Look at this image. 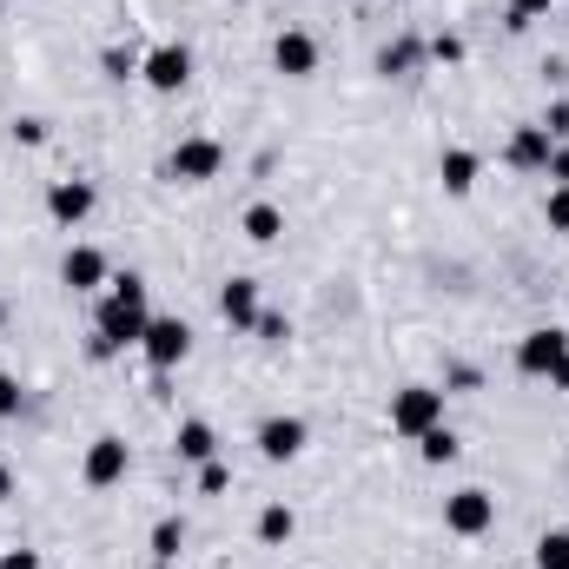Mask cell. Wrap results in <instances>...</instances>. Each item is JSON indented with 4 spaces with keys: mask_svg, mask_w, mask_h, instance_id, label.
<instances>
[{
    "mask_svg": "<svg viewBox=\"0 0 569 569\" xmlns=\"http://www.w3.org/2000/svg\"><path fill=\"white\" fill-rule=\"evenodd\" d=\"M146 325H152V311H146V279L140 272H127V279H113V291L100 298V311H93V331L113 345V351H127V345H140Z\"/></svg>",
    "mask_w": 569,
    "mask_h": 569,
    "instance_id": "cell-1",
    "label": "cell"
},
{
    "mask_svg": "<svg viewBox=\"0 0 569 569\" xmlns=\"http://www.w3.org/2000/svg\"><path fill=\"white\" fill-rule=\"evenodd\" d=\"M443 425V391H430V385H405L398 398H391V430L398 437H425V430Z\"/></svg>",
    "mask_w": 569,
    "mask_h": 569,
    "instance_id": "cell-2",
    "label": "cell"
},
{
    "mask_svg": "<svg viewBox=\"0 0 569 569\" xmlns=\"http://www.w3.org/2000/svg\"><path fill=\"white\" fill-rule=\"evenodd\" d=\"M219 166H226V146L219 140H179L172 146V159H166V179H179V186H206V179H219Z\"/></svg>",
    "mask_w": 569,
    "mask_h": 569,
    "instance_id": "cell-3",
    "label": "cell"
},
{
    "mask_svg": "<svg viewBox=\"0 0 569 569\" xmlns=\"http://www.w3.org/2000/svg\"><path fill=\"white\" fill-rule=\"evenodd\" d=\"M497 523V497L490 490H457V497H443V530L450 537H483Z\"/></svg>",
    "mask_w": 569,
    "mask_h": 569,
    "instance_id": "cell-4",
    "label": "cell"
},
{
    "mask_svg": "<svg viewBox=\"0 0 569 569\" xmlns=\"http://www.w3.org/2000/svg\"><path fill=\"white\" fill-rule=\"evenodd\" d=\"M140 351H146V365H152V371H172V365H186L192 331H186L179 318H152V325H146V338H140Z\"/></svg>",
    "mask_w": 569,
    "mask_h": 569,
    "instance_id": "cell-5",
    "label": "cell"
},
{
    "mask_svg": "<svg viewBox=\"0 0 569 569\" xmlns=\"http://www.w3.org/2000/svg\"><path fill=\"white\" fill-rule=\"evenodd\" d=\"M563 358H569V331H557V325H543V331H530V338L517 345V371H523V378H550Z\"/></svg>",
    "mask_w": 569,
    "mask_h": 569,
    "instance_id": "cell-6",
    "label": "cell"
},
{
    "mask_svg": "<svg viewBox=\"0 0 569 569\" xmlns=\"http://www.w3.org/2000/svg\"><path fill=\"white\" fill-rule=\"evenodd\" d=\"M140 80L152 93H179V87L192 80V53H186V47H152L140 60Z\"/></svg>",
    "mask_w": 569,
    "mask_h": 569,
    "instance_id": "cell-7",
    "label": "cell"
},
{
    "mask_svg": "<svg viewBox=\"0 0 569 569\" xmlns=\"http://www.w3.org/2000/svg\"><path fill=\"white\" fill-rule=\"evenodd\" d=\"M80 477H87L93 490H113V483L127 477V443H120V437H93V443H87V463H80Z\"/></svg>",
    "mask_w": 569,
    "mask_h": 569,
    "instance_id": "cell-8",
    "label": "cell"
},
{
    "mask_svg": "<svg viewBox=\"0 0 569 569\" xmlns=\"http://www.w3.org/2000/svg\"><path fill=\"white\" fill-rule=\"evenodd\" d=\"M272 67H279L284 80H311L318 73V40L298 33V27H284L279 40H272Z\"/></svg>",
    "mask_w": 569,
    "mask_h": 569,
    "instance_id": "cell-9",
    "label": "cell"
},
{
    "mask_svg": "<svg viewBox=\"0 0 569 569\" xmlns=\"http://www.w3.org/2000/svg\"><path fill=\"white\" fill-rule=\"evenodd\" d=\"M305 437H311L305 418H266V425H259V457H266V463H291V457L305 450Z\"/></svg>",
    "mask_w": 569,
    "mask_h": 569,
    "instance_id": "cell-10",
    "label": "cell"
},
{
    "mask_svg": "<svg viewBox=\"0 0 569 569\" xmlns=\"http://www.w3.org/2000/svg\"><path fill=\"white\" fill-rule=\"evenodd\" d=\"M259 311H266V305H259V279H226L219 284V318H226L232 331H252Z\"/></svg>",
    "mask_w": 569,
    "mask_h": 569,
    "instance_id": "cell-11",
    "label": "cell"
},
{
    "mask_svg": "<svg viewBox=\"0 0 569 569\" xmlns=\"http://www.w3.org/2000/svg\"><path fill=\"white\" fill-rule=\"evenodd\" d=\"M47 212H53L60 226H80V219L93 212V186H87V179H53V186H47Z\"/></svg>",
    "mask_w": 569,
    "mask_h": 569,
    "instance_id": "cell-12",
    "label": "cell"
},
{
    "mask_svg": "<svg viewBox=\"0 0 569 569\" xmlns=\"http://www.w3.org/2000/svg\"><path fill=\"white\" fill-rule=\"evenodd\" d=\"M60 279L73 284V291H100V284H107V252H100V246H73V252L60 259Z\"/></svg>",
    "mask_w": 569,
    "mask_h": 569,
    "instance_id": "cell-13",
    "label": "cell"
},
{
    "mask_svg": "<svg viewBox=\"0 0 569 569\" xmlns=\"http://www.w3.org/2000/svg\"><path fill=\"white\" fill-rule=\"evenodd\" d=\"M550 152H557L550 127H517V133H510V166H517V172H543Z\"/></svg>",
    "mask_w": 569,
    "mask_h": 569,
    "instance_id": "cell-14",
    "label": "cell"
},
{
    "mask_svg": "<svg viewBox=\"0 0 569 569\" xmlns=\"http://www.w3.org/2000/svg\"><path fill=\"white\" fill-rule=\"evenodd\" d=\"M425 40H391V47H385V53H378V73H385V80H411V73H418V67H425Z\"/></svg>",
    "mask_w": 569,
    "mask_h": 569,
    "instance_id": "cell-15",
    "label": "cell"
},
{
    "mask_svg": "<svg viewBox=\"0 0 569 569\" xmlns=\"http://www.w3.org/2000/svg\"><path fill=\"white\" fill-rule=\"evenodd\" d=\"M239 232L252 239V246H272L284 232V212L272 206V199H259V206H246V219H239Z\"/></svg>",
    "mask_w": 569,
    "mask_h": 569,
    "instance_id": "cell-16",
    "label": "cell"
},
{
    "mask_svg": "<svg viewBox=\"0 0 569 569\" xmlns=\"http://www.w3.org/2000/svg\"><path fill=\"white\" fill-rule=\"evenodd\" d=\"M437 172H443V192H457V199H463V192L477 186V152H463V146H450V152L437 159Z\"/></svg>",
    "mask_w": 569,
    "mask_h": 569,
    "instance_id": "cell-17",
    "label": "cell"
},
{
    "mask_svg": "<svg viewBox=\"0 0 569 569\" xmlns=\"http://www.w3.org/2000/svg\"><path fill=\"white\" fill-rule=\"evenodd\" d=\"M172 443H179V457H186V463H212V450H219V437H212V425H199V418H186Z\"/></svg>",
    "mask_w": 569,
    "mask_h": 569,
    "instance_id": "cell-18",
    "label": "cell"
},
{
    "mask_svg": "<svg viewBox=\"0 0 569 569\" xmlns=\"http://www.w3.org/2000/svg\"><path fill=\"white\" fill-rule=\"evenodd\" d=\"M179 543H186V523H179V517H159V523H152V563H172Z\"/></svg>",
    "mask_w": 569,
    "mask_h": 569,
    "instance_id": "cell-19",
    "label": "cell"
},
{
    "mask_svg": "<svg viewBox=\"0 0 569 569\" xmlns=\"http://www.w3.org/2000/svg\"><path fill=\"white\" fill-rule=\"evenodd\" d=\"M291 530H298V517L284 503H266L259 510V543H291Z\"/></svg>",
    "mask_w": 569,
    "mask_h": 569,
    "instance_id": "cell-20",
    "label": "cell"
},
{
    "mask_svg": "<svg viewBox=\"0 0 569 569\" xmlns=\"http://www.w3.org/2000/svg\"><path fill=\"white\" fill-rule=\"evenodd\" d=\"M537 569H569V530L537 537Z\"/></svg>",
    "mask_w": 569,
    "mask_h": 569,
    "instance_id": "cell-21",
    "label": "cell"
},
{
    "mask_svg": "<svg viewBox=\"0 0 569 569\" xmlns=\"http://www.w3.org/2000/svg\"><path fill=\"white\" fill-rule=\"evenodd\" d=\"M418 450H425V463H450V457H457V437L437 425V430H425V437H418Z\"/></svg>",
    "mask_w": 569,
    "mask_h": 569,
    "instance_id": "cell-22",
    "label": "cell"
},
{
    "mask_svg": "<svg viewBox=\"0 0 569 569\" xmlns=\"http://www.w3.org/2000/svg\"><path fill=\"white\" fill-rule=\"evenodd\" d=\"M20 411H27V391L13 371H0V418H20Z\"/></svg>",
    "mask_w": 569,
    "mask_h": 569,
    "instance_id": "cell-23",
    "label": "cell"
},
{
    "mask_svg": "<svg viewBox=\"0 0 569 569\" xmlns=\"http://www.w3.org/2000/svg\"><path fill=\"white\" fill-rule=\"evenodd\" d=\"M550 7H557V0H510V27L523 33V27H537V20H543Z\"/></svg>",
    "mask_w": 569,
    "mask_h": 569,
    "instance_id": "cell-24",
    "label": "cell"
},
{
    "mask_svg": "<svg viewBox=\"0 0 569 569\" xmlns=\"http://www.w3.org/2000/svg\"><path fill=\"white\" fill-rule=\"evenodd\" d=\"M543 219H550V232H569V186H550V199H543Z\"/></svg>",
    "mask_w": 569,
    "mask_h": 569,
    "instance_id": "cell-25",
    "label": "cell"
},
{
    "mask_svg": "<svg viewBox=\"0 0 569 569\" xmlns=\"http://www.w3.org/2000/svg\"><path fill=\"white\" fill-rule=\"evenodd\" d=\"M425 47H430V60H443V67H457V60H463V40H457V33H430Z\"/></svg>",
    "mask_w": 569,
    "mask_h": 569,
    "instance_id": "cell-26",
    "label": "cell"
},
{
    "mask_svg": "<svg viewBox=\"0 0 569 569\" xmlns=\"http://www.w3.org/2000/svg\"><path fill=\"white\" fill-rule=\"evenodd\" d=\"M252 331H259L266 345H284V338H291V325H284V311H259V325H252Z\"/></svg>",
    "mask_w": 569,
    "mask_h": 569,
    "instance_id": "cell-27",
    "label": "cell"
},
{
    "mask_svg": "<svg viewBox=\"0 0 569 569\" xmlns=\"http://www.w3.org/2000/svg\"><path fill=\"white\" fill-rule=\"evenodd\" d=\"M100 67H107L113 80H133V73H140V60H133V53H120V47H107V53H100Z\"/></svg>",
    "mask_w": 569,
    "mask_h": 569,
    "instance_id": "cell-28",
    "label": "cell"
},
{
    "mask_svg": "<svg viewBox=\"0 0 569 569\" xmlns=\"http://www.w3.org/2000/svg\"><path fill=\"white\" fill-rule=\"evenodd\" d=\"M226 483H232V477H226V463H199V490H206V497H219Z\"/></svg>",
    "mask_w": 569,
    "mask_h": 569,
    "instance_id": "cell-29",
    "label": "cell"
},
{
    "mask_svg": "<svg viewBox=\"0 0 569 569\" xmlns=\"http://www.w3.org/2000/svg\"><path fill=\"white\" fill-rule=\"evenodd\" d=\"M537 127H550V140H569V100H557V107H550Z\"/></svg>",
    "mask_w": 569,
    "mask_h": 569,
    "instance_id": "cell-30",
    "label": "cell"
},
{
    "mask_svg": "<svg viewBox=\"0 0 569 569\" xmlns=\"http://www.w3.org/2000/svg\"><path fill=\"white\" fill-rule=\"evenodd\" d=\"M557 186H569V140H557V152H550V166H543Z\"/></svg>",
    "mask_w": 569,
    "mask_h": 569,
    "instance_id": "cell-31",
    "label": "cell"
},
{
    "mask_svg": "<svg viewBox=\"0 0 569 569\" xmlns=\"http://www.w3.org/2000/svg\"><path fill=\"white\" fill-rule=\"evenodd\" d=\"M13 140H20V146H40V140H47V127H40V120H20V127H13Z\"/></svg>",
    "mask_w": 569,
    "mask_h": 569,
    "instance_id": "cell-32",
    "label": "cell"
},
{
    "mask_svg": "<svg viewBox=\"0 0 569 569\" xmlns=\"http://www.w3.org/2000/svg\"><path fill=\"white\" fill-rule=\"evenodd\" d=\"M0 569H40V557H33V550H7V557H0Z\"/></svg>",
    "mask_w": 569,
    "mask_h": 569,
    "instance_id": "cell-33",
    "label": "cell"
},
{
    "mask_svg": "<svg viewBox=\"0 0 569 569\" xmlns=\"http://www.w3.org/2000/svg\"><path fill=\"white\" fill-rule=\"evenodd\" d=\"M550 385H557V391H569V358L557 365V371H550Z\"/></svg>",
    "mask_w": 569,
    "mask_h": 569,
    "instance_id": "cell-34",
    "label": "cell"
},
{
    "mask_svg": "<svg viewBox=\"0 0 569 569\" xmlns=\"http://www.w3.org/2000/svg\"><path fill=\"white\" fill-rule=\"evenodd\" d=\"M7 497H13V477H7V470H0V503H7Z\"/></svg>",
    "mask_w": 569,
    "mask_h": 569,
    "instance_id": "cell-35",
    "label": "cell"
},
{
    "mask_svg": "<svg viewBox=\"0 0 569 569\" xmlns=\"http://www.w3.org/2000/svg\"><path fill=\"white\" fill-rule=\"evenodd\" d=\"M0 325H7V305H0Z\"/></svg>",
    "mask_w": 569,
    "mask_h": 569,
    "instance_id": "cell-36",
    "label": "cell"
},
{
    "mask_svg": "<svg viewBox=\"0 0 569 569\" xmlns=\"http://www.w3.org/2000/svg\"><path fill=\"white\" fill-rule=\"evenodd\" d=\"M563 80H569V60H563Z\"/></svg>",
    "mask_w": 569,
    "mask_h": 569,
    "instance_id": "cell-37",
    "label": "cell"
},
{
    "mask_svg": "<svg viewBox=\"0 0 569 569\" xmlns=\"http://www.w3.org/2000/svg\"><path fill=\"white\" fill-rule=\"evenodd\" d=\"M152 569H166V563H152Z\"/></svg>",
    "mask_w": 569,
    "mask_h": 569,
    "instance_id": "cell-38",
    "label": "cell"
}]
</instances>
